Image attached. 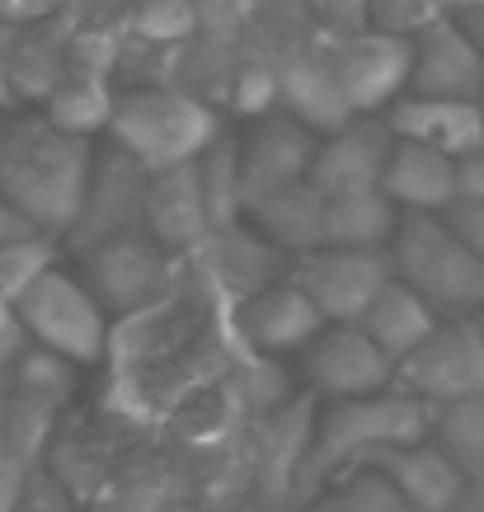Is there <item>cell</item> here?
Segmentation results:
<instances>
[{
  "mask_svg": "<svg viewBox=\"0 0 484 512\" xmlns=\"http://www.w3.org/2000/svg\"><path fill=\"white\" fill-rule=\"evenodd\" d=\"M15 109V90H10V71H5V62H0V118Z\"/></svg>",
  "mask_w": 484,
  "mask_h": 512,
  "instance_id": "42",
  "label": "cell"
},
{
  "mask_svg": "<svg viewBox=\"0 0 484 512\" xmlns=\"http://www.w3.org/2000/svg\"><path fill=\"white\" fill-rule=\"evenodd\" d=\"M160 512H207V508H198V503H184V498H179V503H170V508H160Z\"/></svg>",
  "mask_w": 484,
  "mask_h": 512,
  "instance_id": "45",
  "label": "cell"
},
{
  "mask_svg": "<svg viewBox=\"0 0 484 512\" xmlns=\"http://www.w3.org/2000/svg\"><path fill=\"white\" fill-rule=\"evenodd\" d=\"M10 311H15L19 329H24V339L33 348L62 357L71 367H94V362L109 357V343H113L109 315L90 296V287L76 278L71 264L47 268Z\"/></svg>",
  "mask_w": 484,
  "mask_h": 512,
  "instance_id": "5",
  "label": "cell"
},
{
  "mask_svg": "<svg viewBox=\"0 0 484 512\" xmlns=\"http://www.w3.org/2000/svg\"><path fill=\"white\" fill-rule=\"evenodd\" d=\"M315 146H320V137L306 132L297 118H287L282 109L254 118L250 132L235 141V151H240V212H250L254 202H264L278 188L301 184L311 174Z\"/></svg>",
  "mask_w": 484,
  "mask_h": 512,
  "instance_id": "12",
  "label": "cell"
},
{
  "mask_svg": "<svg viewBox=\"0 0 484 512\" xmlns=\"http://www.w3.org/2000/svg\"><path fill=\"white\" fill-rule=\"evenodd\" d=\"M452 512H484V484H470V489L461 494V503H456Z\"/></svg>",
  "mask_w": 484,
  "mask_h": 512,
  "instance_id": "41",
  "label": "cell"
},
{
  "mask_svg": "<svg viewBox=\"0 0 484 512\" xmlns=\"http://www.w3.org/2000/svg\"><path fill=\"white\" fill-rule=\"evenodd\" d=\"M76 259V278L90 287V296L104 306V315H141L151 311L165 287H170V264L174 254L146 231H123L109 235L99 245L71 254Z\"/></svg>",
  "mask_w": 484,
  "mask_h": 512,
  "instance_id": "6",
  "label": "cell"
},
{
  "mask_svg": "<svg viewBox=\"0 0 484 512\" xmlns=\"http://www.w3.org/2000/svg\"><path fill=\"white\" fill-rule=\"evenodd\" d=\"M198 179H203L212 231L235 226V221L245 217V212H240V151H235L231 132H217V141L198 156Z\"/></svg>",
  "mask_w": 484,
  "mask_h": 512,
  "instance_id": "27",
  "label": "cell"
},
{
  "mask_svg": "<svg viewBox=\"0 0 484 512\" xmlns=\"http://www.w3.org/2000/svg\"><path fill=\"white\" fill-rule=\"evenodd\" d=\"M57 264H66V245L57 235H29L15 245H0V301L15 306L19 296Z\"/></svg>",
  "mask_w": 484,
  "mask_h": 512,
  "instance_id": "28",
  "label": "cell"
},
{
  "mask_svg": "<svg viewBox=\"0 0 484 512\" xmlns=\"http://www.w3.org/2000/svg\"><path fill=\"white\" fill-rule=\"evenodd\" d=\"M29 348V339H24V329H19V320H15V311L0 301V381L10 376V367L19 362V353Z\"/></svg>",
  "mask_w": 484,
  "mask_h": 512,
  "instance_id": "37",
  "label": "cell"
},
{
  "mask_svg": "<svg viewBox=\"0 0 484 512\" xmlns=\"http://www.w3.org/2000/svg\"><path fill=\"white\" fill-rule=\"evenodd\" d=\"M395 141H414L428 146L447 160H461L484 141V109L480 104H456V99H423V94H405L391 109L381 113Z\"/></svg>",
  "mask_w": 484,
  "mask_h": 512,
  "instance_id": "17",
  "label": "cell"
},
{
  "mask_svg": "<svg viewBox=\"0 0 484 512\" xmlns=\"http://www.w3.org/2000/svg\"><path fill=\"white\" fill-rule=\"evenodd\" d=\"M292 278L325 315V325H358L395 282V268L386 249H315L292 264Z\"/></svg>",
  "mask_w": 484,
  "mask_h": 512,
  "instance_id": "9",
  "label": "cell"
},
{
  "mask_svg": "<svg viewBox=\"0 0 484 512\" xmlns=\"http://www.w3.org/2000/svg\"><path fill=\"white\" fill-rule=\"evenodd\" d=\"M470 320H475V329H480V339H484V311H480V315H470Z\"/></svg>",
  "mask_w": 484,
  "mask_h": 512,
  "instance_id": "47",
  "label": "cell"
},
{
  "mask_svg": "<svg viewBox=\"0 0 484 512\" xmlns=\"http://www.w3.org/2000/svg\"><path fill=\"white\" fill-rule=\"evenodd\" d=\"M297 367L320 400H367L395 390V362L358 325H325L297 357Z\"/></svg>",
  "mask_w": 484,
  "mask_h": 512,
  "instance_id": "11",
  "label": "cell"
},
{
  "mask_svg": "<svg viewBox=\"0 0 484 512\" xmlns=\"http://www.w3.org/2000/svg\"><path fill=\"white\" fill-rule=\"evenodd\" d=\"M306 512H414L376 470H353L311 498Z\"/></svg>",
  "mask_w": 484,
  "mask_h": 512,
  "instance_id": "29",
  "label": "cell"
},
{
  "mask_svg": "<svg viewBox=\"0 0 484 512\" xmlns=\"http://www.w3.org/2000/svg\"><path fill=\"white\" fill-rule=\"evenodd\" d=\"M94 512H137V508H127V503H104V508H94Z\"/></svg>",
  "mask_w": 484,
  "mask_h": 512,
  "instance_id": "46",
  "label": "cell"
},
{
  "mask_svg": "<svg viewBox=\"0 0 484 512\" xmlns=\"http://www.w3.org/2000/svg\"><path fill=\"white\" fill-rule=\"evenodd\" d=\"M456 198H480L484 202V141L456 160Z\"/></svg>",
  "mask_w": 484,
  "mask_h": 512,
  "instance_id": "38",
  "label": "cell"
},
{
  "mask_svg": "<svg viewBox=\"0 0 484 512\" xmlns=\"http://www.w3.org/2000/svg\"><path fill=\"white\" fill-rule=\"evenodd\" d=\"M428 442H433L470 484H484V400H461V404L433 409Z\"/></svg>",
  "mask_w": 484,
  "mask_h": 512,
  "instance_id": "26",
  "label": "cell"
},
{
  "mask_svg": "<svg viewBox=\"0 0 484 512\" xmlns=\"http://www.w3.org/2000/svg\"><path fill=\"white\" fill-rule=\"evenodd\" d=\"M146 235L160 240L170 254L207 245L212 235V217H207L203 179H198V160L179 165V170H160L146 184Z\"/></svg>",
  "mask_w": 484,
  "mask_h": 512,
  "instance_id": "18",
  "label": "cell"
},
{
  "mask_svg": "<svg viewBox=\"0 0 484 512\" xmlns=\"http://www.w3.org/2000/svg\"><path fill=\"white\" fill-rule=\"evenodd\" d=\"M438 325H442L438 315L428 311V306H423L409 287H400V282H391V287H386V292L367 306V315L358 320V329L376 343V348H381V353L391 357L395 367L419 353L423 343L438 334Z\"/></svg>",
  "mask_w": 484,
  "mask_h": 512,
  "instance_id": "22",
  "label": "cell"
},
{
  "mask_svg": "<svg viewBox=\"0 0 484 512\" xmlns=\"http://www.w3.org/2000/svg\"><path fill=\"white\" fill-rule=\"evenodd\" d=\"M442 5H447V10H480L484 0H442Z\"/></svg>",
  "mask_w": 484,
  "mask_h": 512,
  "instance_id": "44",
  "label": "cell"
},
{
  "mask_svg": "<svg viewBox=\"0 0 484 512\" xmlns=\"http://www.w3.org/2000/svg\"><path fill=\"white\" fill-rule=\"evenodd\" d=\"M395 390L423 400L428 409L484 400V339L475 320H442L438 334L395 367Z\"/></svg>",
  "mask_w": 484,
  "mask_h": 512,
  "instance_id": "8",
  "label": "cell"
},
{
  "mask_svg": "<svg viewBox=\"0 0 484 512\" xmlns=\"http://www.w3.org/2000/svg\"><path fill=\"white\" fill-rule=\"evenodd\" d=\"M433 423V409L405 390H381L367 400H329L315 409L311 447L297 475V503H311L320 489L362 470L376 451L423 442Z\"/></svg>",
  "mask_w": 484,
  "mask_h": 512,
  "instance_id": "2",
  "label": "cell"
},
{
  "mask_svg": "<svg viewBox=\"0 0 484 512\" xmlns=\"http://www.w3.org/2000/svg\"><path fill=\"white\" fill-rule=\"evenodd\" d=\"M391 151H395V137H391V127H386V118H353L348 127H339L334 137H325L315 146L306 184L320 198L372 193V188H381V174H386Z\"/></svg>",
  "mask_w": 484,
  "mask_h": 512,
  "instance_id": "13",
  "label": "cell"
},
{
  "mask_svg": "<svg viewBox=\"0 0 484 512\" xmlns=\"http://www.w3.org/2000/svg\"><path fill=\"white\" fill-rule=\"evenodd\" d=\"M43 118L66 137L94 141L99 132H109L113 118V90L109 80H94V76H76L66 71L62 85L43 99Z\"/></svg>",
  "mask_w": 484,
  "mask_h": 512,
  "instance_id": "25",
  "label": "cell"
},
{
  "mask_svg": "<svg viewBox=\"0 0 484 512\" xmlns=\"http://www.w3.org/2000/svg\"><path fill=\"white\" fill-rule=\"evenodd\" d=\"M381 193L400 207V212H419V217H442L447 202L456 198V160L414 146V141H395L386 174H381Z\"/></svg>",
  "mask_w": 484,
  "mask_h": 512,
  "instance_id": "20",
  "label": "cell"
},
{
  "mask_svg": "<svg viewBox=\"0 0 484 512\" xmlns=\"http://www.w3.org/2000/svg\"><path fill=\"white\" fill-rule=\"evenodd\" d=\"M278 104L287 118H297L306 132L325 141L334 137L339 127L353 123V109H348L339 80L329 71L325 57H297L278 71Z\"/></svg>",
  "mask_w": 484,
  "mask_h": 512,
  "instance_id": "21",
  "label": "cell"
},
{
  "mask_svg": "<svg viewBox=\"0 0 484 512\" xmlns=\"http://www.w3.org/2000/svg\"><path fill=\"white\" fill-rule=\"evenodd\" d=\"M386 254H391L395 282L409 287L438 320H470L484 311V259H475L442 226V217L400 212Z\"/></svg>",
  "mask_w": 484,
  "mask_h": 512,
  "instance_id": "4",
  "label": "cell"
},
{
  "mask_svg": "<svg viewBox=\"0 0 484 512\" xmlns=\"http://www.w3.org/2000/svg\"><path fill=\"white\" fill-rule=\"evenodd\" d=\"M29 235H43V231H33L10 202H0V245H15V240H29Z\"/></svg>",
  "mask_w": 484,
  "mask_h": 512,
  "instance_id": "39",
  "label": "cell"
},
{
  "mask_svg": "<svg viewBox=\"0 0 484 512\" xmlns=\"http://www.w3.org/2000/svg\"><path fill=\"white\" fill-rule=\"evenodd\" d=\"M278 109V71L268 66H245L235 76V113L245 118H264V113Z\"/></svg>",
  "mask_w": 484,
  "mask_h": 512,
  "instance_id": "32",
  "label": "cell"
},
{
  "mask_svg": "<svg viewBox=\"0 0 484 512\" xmlns=\"http://www.w3.org/2000/svg\"><path fill=\"white\" fill-rule=\"evenodd\" d=\"M132 24H137V33L146 43L170 47V43H184L188 33L198 29V10H193V0H137Z\"/></svg>",
  "mask_w": 484,
  "mask_h": 512,
  "instance_id": "30",
  "label": "cell"
},
{
  "mask_svg": "<svg viewBox=\"0 0 484 512\" xmlns=\"http://www.w3.org/2000/svg\"><path fill=\"white\" fill-rule=\"evenodd\" d=\"M207 245H212V259H217V273L231 282V292L240 296V301H250L254 292H264L273 282L292 278V259H282L273 245H264L245 221L212 231Z\"/></svg>",
  "mask_w": 484,
  "mask_h": 512,
  "instance_id": "23",
  "label": "cell"
},
{
  "mask_svg": "<svg viewBox=\"0 0 484 512\" xmlns=\"http://www.w3.org/2000/svg\"><path fill=\"white\" fill-rule=\"evenodd\" d=\"M15 512H76L71 508V498H66V489L52 475H43V470H33L29 484H24V494H19Z\"/></svg>",
  "mask_w": 484,
  "mask_h": 512,
  "instance_id": "35",
  "label": "cell"
},
{
  "mask_svg": "<svg viewBox=\"0 0 484 512\" xmlns=\"http://www.w3.org/2000/svg\"><path fill=\"white\" fill-rule=\"evenodd\" d=\"M325 62L334 71V80H339L353 118H381L395 99L409 94L414 38L362 29V33H348V38H334Z\"/></svg>",
  "mask_w": 484,
  "mask_h": 512,
  "instance_id": "7",
  "label": "cell"
},
{
  "mask_svg": "<svg viewBox=\"0 0 484 512\" xmlns=\"http://www.w3.org/2000/svg\"><path fill=\"white\" fill-rule=\"evenodd\" d=\"M245 226L264 245L278 249L282 259L297 264V259L315 254V249H325V198L301 179V184L278 188L264 202H254L250 212H245Z\"/></svg>",
  "mask_w": 484,
  "mask_h": 512,
  "instance_id": "19",
  "label": "cell"
},
{
  "mask_svg": "<svg viewBox=\"0 0 484 512\" xmlns=\"http://www.w3.org/2000/svg\"><path fill=\"white\" fill-rule=\"evenodd\" d=\"M447 15L461 24V33L470 38V47L480 52V62H484V5H480V10H447Z\"/></svg>",
  "mask_w": 484,
  "mask_h": 512,
  "instance_id": "40",
  "label": "cell"
},
{
  "mask_svg": "<svg viewBox=\"0 0 484 512\" xmlns=\"http://www.w3.org/2000/svg\"><path fill=\"white\" fill-rule=\"evenodd\" d=\"M442 15H447L442 0H372L367 29L395 33V38H414V33H423L428 24H438Z\"/></svg>",
  "mask_w": 484,
  "mask_h": 512,
  "instance_id": "31",
  "label": "cell"
},
{
  "mask_svg": "<svg viewBox=\"0 0 484 512\" xmlns=\"http://www.w3.org/2000/svg\"><path fill=\"white\" fill-rule=\"evenodd\" d=\"M217 132L221 123L212 104H203L188 90L141 85V90L113 94L109 141L118 151H127L146 174L193 165L217 141Z\"/></svg>",
  "mask_w": 484,
  "mask_h": 512,
  "instance_id": "3",
  "label": "cell"
},
{
  "mask_svg": "<svg viewBox=\"0 0 484 512\" xmlns=\"http://www.w3.org/2000/svg\"><path fill=\"white\" fill-rule=\"evenodd\" d=\"M311 10L320 15V24H329L334 38H348V33L367 29V19H372V0H311Z\"/></svg>",
  "mask_w": 484,
  "mask_h": 512,
  "instance_id": "34",
  "label": "cell"
},
{
  "mask_svg": "<svg viewBox=\"0 0 484 512\" xmlns=\"http://www.w3.org/2000/svg\"><path fill=\"white\" fill-rule=\"evenodd\" d=\"M146 184L151 174L141 170L137 160L118 151V146H94V165L90 179H85V198H80V217L76 226L66 231V254H80V249L99 245L109 235L123 231H146Z\"/></svg>",
  "mask_w": 484,
  "mask_h": 512,
  "instance_id": "10",
  "label": "cell"
},
{
  "mask_svg": "<svg viewBox=\"0 0 484 512\" xmlns=\"http://www.w3.org/2000/svg\"><path fill=\"white\" fill-rule=\"evenodd\" d=\"M57 10H62V0H0V24L15 33H33L43 29Z\"/></svg>",
  "mask_w": 484,
  "mask_h": 512,
  "instance_id": "36",
  "label": "cell"
},
{
  "mask_svg": "<svg viewBox=\"0 0 484 512\" xmlns=\"http://www.w3.org/2000/svg\"><path fill=\"white\" fill-rule=\"evenodd\" d=\"M362 470H376L414 512H452L456 503H461V494L470 489L466 475H461L428 437H423V442H409V447L376 451Z\"/></svg>",
  "mask_w": 484,
  "mask_h": 512,
  "instance_id": "16",
  "label": "cell"
},
{
  "mask_svg": "<svg viewBox=\"0 0 484 512\" xmlns=\"http://www.w3.org/2000/svg\"><path fill=\"white\" fill-rule=\"evenodd\" d=\"M395 226H400V207L381 188L325 198V249H386Z\"/></svg>",
  "mask_w": 484,
  "mask_h": 512,
  "instance_id": "24",
  "label": "cell"
},
{
  "mask_svg": "<svg viewBox=\"0 0 484 512\" xmlns=\"http://www.w3.org/2000/svg\"><path fill=\"white\" fill-rule=\"evenodd\" d=\"M19 38H24V33H15V29H5V24H0V62H10V52L19 47Z\"/></svg>",
  "mask_w": 484,
  "mask_h": 512,
  "instance_id": "43",
  "label": "cell"
},
{
  "mask_svg": "<svg viewBox=\"0 0 484 512\" xmlns=\"http://www.w3.org/2000/svg\"><path fill=\"white\" fill-rule=\"evenodd\" d=\"M325 329V315L297 287V278H282L250 301H240V334L259 357H301L311 339Z\"/></svg>",
  "mask_w": 484,
  "mask_h": 512,
  "instance_id": "15",
  "label": "cell"
},
{
  "mask_svg": "<svg viewBox=\"0 0 484 512\" xmlns=\"http://www.w3.org/2000/svg\"><path fill=\"white\" fill-rule=\"evenodd\" d=\"M409 94L456 99V104H480L484 99V62L452 15H442L438 24H428L423 33H414Z\"/></svg>",
  "mask_w": 484,
  "mask_h": 512,
  "instance_id": "14",
  "label": "cell"
},
{
  "mask_svg": "<svg viewBox=\"0 0 484 512\" xmlns=\"http://www.w3.org/2000/svg\"><path fill=\"white\" fill-rule=\"evenodd\" d=\"M442 226H447L475 259H484V202L480 198H452L447 212H442Z\"/></svg>",
  "mask_w": 484,
  "mask_h": 512,
  "instance_id": "33",
  "label": "cell"
},
{
  "mask_svg": "<svg viewBox=\"0 0 484 512\" xmlns=\"http://www.w3.org/2000/svg\"><path fill=\"white\" fill-rule=\"evenodd\" d=\"M90 165L94 141L66 137L43 113L0 118V202H10L33 231L66 240L80 217Z\"/></svg>",
  "mask_w": 484,
  "mask_h": 512,
  "instance_id": "1",
  "label": "cell"
}]
</instances>
